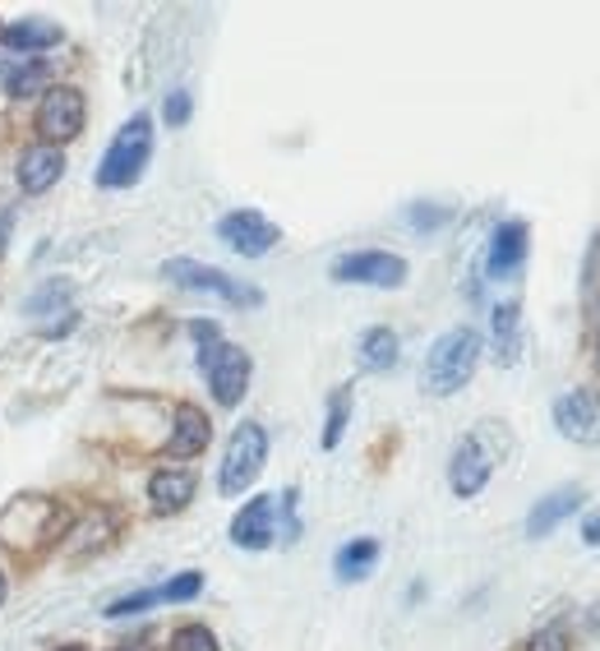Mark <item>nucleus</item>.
<instances>
[{"instance_id": "19", "label": "nucleus", "mask_w": 600, "mask_h": 651, "mask_svg": "<svg viewBox=\"0 0 600 651\" xmlns=\"http://www.w3.org/2000/svg\"><path fill=\"white\" fill-rule=\"evenodd\" d=\"M356 356H361V365H365V369H374V375H384V369H393V365H397V333H393V328H384V324L365 328V333H361V347H356Z\"/></svg>"}, {"instance_id": "17", "label": "nucleus", "mask_w": 600, "mask_h": 651, "mask_svg": "<svg viewBox=\"0 0 600 651\" xmlns=\"http://www.w3.org/2000/svg\"><path fill=\"white\" fill-rule=\"evenodd\" d=\"M522 259H527V223H518V217H513V223H499L494 236H490V259H485L490 277L518 273Z\"/></svg>"}, {"instance_id": "18", "label": "nucleus", "mask_w": 600, "mask_h": 651, "mask_svg": "<svg viewBox=\"0 0 600 651\" xmlns=\"http://www.w3.org/2000/svg\"><path fill=\"white\" fill-rule=\"evenodd\" d=\"M60 38V23H51V19H19V23H10V28H0V42H6L10 51H47V47H56Z\"/></svg>"}, {"instance_id": "1", "label": "nucleus", "mask_w": 600, "mask_h": 651, "mask_svg": "<svg viewBox=\"0 0 600 651\" xmlns=\"http://www.w3.org/2000/svg\"><path fill=\"white\" fill-rule=\"evenodd\" d=\"M476 365H481V333L458 324V328L434 337V347L425 356V369H421V388L430 397H453V393H462L471 384Z\"/></svg>"}, {"instance_id": "34", "label": "nucleus", "mask_w": 600, "mask_h": 651, "mask_svg": "<svg viewBox=\"0 0 600 651\" xmlns=\"http://www.w3.org/2000/svg\"><path fill=\"white\" fill-rule=\"evenodd\" d=\"M116 651H153V638H135V642H125V647H116Z\"/></svg>"}, {"instance_id": "23", "label": "nucleus", "mask_w": 600, "mask_h": 651, "mask_svg": "<svg viewBox=\"0 0 600 651\" xmlns=\"http://www.w3.org/2000/svg\"><path fill=\"white\" fill-rule=\"evenodd\" d=\"M346 421H352V384L333 388L328 397V421H324V448H337L342 434H346Z\"/></svg>"}, {"instance_id": "30", "label": "nucleus", "mask_w": 600, "mask_h": 651, "mask_svg": "<svg viewBox=\"0 0 600 651\" xmlns=\"http://www.w3.org/2000/svg\"><path fill=\"white\" fill-rule=\"evenodd\" d=\"M189 111H195V102H189V92H185V88H171V92H167V102H163L167 126H185Z\"/></svg>"}, {"instance_id": "35", "label": "nucleus", "mask_w": 600, "mask_h": 651, "mask_svg": "<svg viewBox=\"0 0 600 651\" xmlns=\"http://www.w3.org/2000/svg\"><path fill=\"white\" fill-rule=\"evenodd\" d=\"M6 592H10V586H6V573H0V605H6Z\"/></svg>"}, {"instance_id": "33", "label": "nucleus", "mask_w": 600, "mask_h": 651, "mask_svg": "<svg viewBox=\"0 0 600 651\" xmlns=\"http://www.w3.org/2000/svg\"><path fill=\"white\" fill-rule=\"evenodd\" d=\"M10 227H14V208L0 213V255H6V245H10Z\"/></svg>"}, {"instance_id": "26", "label": "nucleus", "mask_w": 600, "mask_h": 651, "mask_svg": "<svg viewBox=\"0 0 600 651\" xmlns=\"http://www.w3.org/2000/svg\"><path fill=\"white\" fill-rule=\"evenodd\" d=\"M157 592H163V601H195L204 592V578L199 573H180L167 586H157Z\"/></svg>"}, {"instance_id": "11", "label": "nucleus", "mask_w": 600, "mask_h": 651, "mask_svg": "<svg viewBox=\"0 0 600 651\" xmlns=\"http://www.w3.org/2000/svg\"><path fill=\"white\" fill-rule=\"evenodd\" d=\"M554 425L563 440L573 444H596L600 440V397L587 388H573L554 402Z\"/></svg>"}, {"instance_id": "22", "label": "nucleus", "mask_w": 600, "mask_h": 651, "mask_svg": "<svg viewBox=\"0 0 600 651\" xmlns=\"http://www.w3.org/2000/svg\"><path fill=\"white\" fill-rule=\"evenodd\" d=\"M38 88H51V66L38 56V60H23V66H14L6 75V92L10 98H33Z\"/></svg>"}, {"instance_id": "5", "label": "nucleus", "mask_w": 600, "mask_h": 651, "mask_svg": "<svg viewBox=\"0 0 600 651\" xmlns=\"http://www.w3.org/2000/svg\"><path fill=\"white\" fill-rule=\"evenodd\" d=\"M494 462H499L494 430L462 434L458 448H453V462H449V485H453L458 500H476V494L490 485V476H494Z\"/></svg>"}, {"instance_id": "21", "label": "nucleus", "mask_w": 600, "mask_h": 651, "mask_svg": "<svg viewBox=\"0 0 600 651\" xmlns=\"http://www.w3.org/2000/svg\"><path fill=\"white\" fill-rule=\"evenodd\" d=\"M518 333H522V305L518 300L494 305V356H499V365L518 361Z\"/></svg>"}, {"instance_id": "13", "label": "nucleus", "mask_w": 600, "mask_h": 651, "mask_svg": "<svg viewBox=\"0 0 600 651\" xmlns=\"http://www.w3.org/2000/svg\"><path fill=\"white\" fill-rule=\"evenodd\" d=\"M195 490H199V481H195V472H189V467H157L148 476V509L157 517H171V513L189 509Z\"/></svg>"}, {"instance_id": "36", "label": "nucleus", "mask_w": 600, "mask_h": 651, "mask_svg": "<svg viewBox=\"0 0 600 651\" xmlns=\"http://www.w3.org/2000/svg\"><path fill=\"white\" fill-rule=\"evenodd\" d=\"M596 369H600V337H596Z\"/></svg>"}, {"instance_id": "15", "label": "nucleus", "mask_w": 600, "mask_h": 651, "mask_svg": "<svg viewBox=\"0 0 600 651\" xmlns=\"http://www.w3.org/2000/svg\"><path fill=\"white\" fill-rule=\"evenodd\" d=\"M213 440V425L199 407H189V402H180L176 407V421H171V440H167V457H199Z\"/></svg>"}, {"instance_id": "20", "label": "nucleus", "mask_w": 600, "mask_h": 651, "mask_svg": "<svg viewBox=\"0 0 600 651\" xmlns=\"http://www.w3.org/2000/svg\"><path fill=\"white\" fill-rule=\"evenodd\" d=\"M374 564H378V541H370V536L346 541V545L337 550V560H333L337 582H361V578H370Z\"/></svg>"}, {"instance_id": "7", "label": "nucleus", "mask_w": 600, "mask_h": 651, "mask_svg": "<svg viewBox=\"0 0 600 651\" xmlns=\"http://www.w3.org/2000/svg\"><path fill=\"white\" fill-rule=\"evenodd\" d=\"M83 116H88L83 92L75 83H51L47 98L38 102V135H42V144L60 148V144L79 139L83 135Z\"/></svg>"}, {"instance_id": "4", "label": "nucleus", "mask_w": 600, "mask_h": 651, "mask_svg": "<svg viewBox=\"0 0 600 651\" xmlns=\"http://www.w3.org/2000/svg\"><path fill=\"white\" fill-rule=\"evenodd\" d=\"M268 462V430L259 421H240L227 440V453H223V467H217V490L223 494H245L249 485L259 481Z\"/></svg>"}, {"instance_id": "32", "label": "nucleus", "mask_w": 600, "mask_h": 651, "mask_svg": "<svg viewBox=\"0 0 600 651\" xmlns=\"http://www.w3.org/2000/svg\"><path fill=\"white\" fill-rule=\"evenodd\" d=\"M582 541H587V545H600V509L582 517Z\"/></svg>"}, {"instance_id": "37", "label": "nucleus", "mask_w": 600, "mask_h": 651, "mask_svg": "<svg viewBox=\"0 0 600 651\" xmlns=\"http://www.w3.org/2000/svg\"><path fill=\"white\" fill-rule=\"evenodd\" d=\"M56 651H83V647H56Z\"/></svg>"}, {"instance_id": "8", "label": "nucleus", "mask_w": 600, "mask_h": 651, "mask_svg": "<svg viewBox=\"0 0 600 651\" xmlns=\"http://www.w3.org/2000/svg\"><path fill=\"white\" fill-rule=\"evenodd\" d=\"M333 283L397 292L406 283V259L402 255H388V250H352V255L333 259Z\"/></svg>"}, {"instance_id": "28", "label": "nucleus", "mask_w": 600, "mask_h": 651, "mask_svg": "<svg viewBox=\"0 0 600 651\" xmlns=\"http://www.w3.org/2000/svg\"><path fill=\"white\" fill-rule=\"evenodd\" d=\"M527 651H568V633H563V624L535 629V633L527 638Z\"/></svg>"}, {"instance_id": "12", "label": "nucleus", "mask_w": 600, "mask_h": 651, "mask_svg": "<svg viewBox=\"0 0 600 651\" xmlns=\"http://www.w3.org/2000/svg\"><path fill=\"white\" fill-rule=\"evenodd\" d=\"M277 536V500L273 494H255L236 517H232V545L240 550H268Z\"/></svg>"}, {"instance_id": "27", "label": "nucleus", "mask_w": 600, "mask_h": 651, "mask_svg": "<svg viewBox=\"0 0 600 651\" xmlns=\"http://www.w3.org/2000/svg\"><path fill=\"white\" fill-rule=\"evenodd\" d=\"M406 223H412L416 231H434L449 223V208H434V204H412L406 208Z\"/></svg>"}, {"instance_id": "3", "label": "nucleus", "mask_w": 600, "mask_h": 651, "mask_svg": "<svg viewBox=\"0 0 600 651\" xmlns=\"http://www.w3.org/2000/svg\"><path fill=\"white\" fill-rule=\"evenodd\" d=\"M148 158H153V120H148V111H135L107 144L102 162H98V185L102 190H130L144 176Z\"/></svg>"}, {"instance_id": "2", "label": "nucleus", "mask_w": 600, "mask_h": 651, "mask_svg": "<svg viewBox=\"0 0 600 651\" xmlns=\"http://www.w3.org/2000/svg\"><path fill=\"white\" fill-rule=\"evenodd\" d=\"M66 532H70V513L56 500H47V494H19V500L6 504V513H0V541L19 554L47 550Z\"/></svg>"}, {"instance_id": "14", "label": "nucleus", "mask_w": 600, "mask_h": 651, "mask_svg": "<svg viewBox=\"0 0 600 651\" xmlns=\"http://www.w3.org/2000/svg\"><path fill=\"white\" fill-rule=\"evenodd\" d=\"M66 176V152L51 144H33L19 152V190L23 195H47L51 185Z\"/></svg>"}, {"instance_id": "31", "label": "nucleus", "mask_w": 600, "mask_h": 651, "mask_svg": "<svg viewBox=\"0 0 600 651\" xmlns=\"http://www.w3.org/2000/svg\"><path fill=\"white\" fill-rule=\"evenodd\" d=\"M296 500H301V490H282V517H287V522H282V526H287V532H282V536H287V541H296V536H301V517H296Z\"/></svg>"}, {"instance_id": "6", "label": "nucleus", "mask_w": 600, "mask_h": 651, "mask_svg": "<svg viewBox=\"0 0 600 651\" xmlns=\"http://www.w3.org/2000/svg\"><path fill=\"white\" fill-rule=\"evenodd\" d=\"M163 273H167V283H176L185 292H208V296H223L232 305H264V292L259 287L236 283V277H227L223 268L199 264V259H167Z\"/></svg>"}, {"instance_id": "24", "label": "nucleus", "mask_w": 600, "mask_h": 651, "mask_svg": "<svg viewBox=\"0 0 600 651\" xmlns=\"http://www.w3.org/2000/svg\"><path fill=\"white\" fill-rule=\"evenodd\" d=\"M167 651H223V647H217V638L204 624H180L171 633V647Z\"/></svg>"}, {"instance_id": "16", "label": "nucleus", "mask_w": 600, "mask_h": 651, "mask_svg": "<svg viewBox=\"0 0 600 651\" xmlns=\"http://www.w3.org/2000/svg\"><path fill=\"white\" fill-rule=\"evenodd\" d=\"M582 500H587V494H582L578 485H563V490L545 494V500H541V504H535V509L527 513V536H531V541L550 536V532H554V526H559L563 517H573V513L582 509Z\"/></svg>"}, {"instance_id": "10", "label": "nucleus", "mask_w": 600, "mask_h": 651, "mask_svg": "<svg viewBox=\"0 0 600 651\" xmlns=\"http://www.w3.org/2000/svg\"><path fill=\"white\" fill-rule=\"evenodd\" d=\"M217 240H223L227 250L240 255V259H259V255H268L273 245L282 240V231H277V223H268L264 213L236 208V213H227L223 223H217Z\"/></svg>"}, {"instance_id": "25", "label": "nucleus", "mask_w": 600, "mask_h": 651, "mask_svg": "<svg viewBox=\"0 0 600 651\" xmlns=\"http://www.w3.org/2000/svg\"><path fill=\"white\" fill-rule=\"evenodd\" d=\"M157 601H163V592H157V586H148V592H135V596H120V601H111V605H107V619H125V614H144V610H153Z\"/></svg>"}, {"instance_id": "29", "label": "nucleus", "mask_w": 600, "mask_h": 651, "mask_svg": "<svg viewBox=\"0 0 600 651\" xmlns=\"http://www.w3.org/2000/svg\"><path fill=\"white\" fill-rule=\"evenodd\" d=\"M70 300V283H47L33 300H28V315H47V305H66Z\"/></svg>"}, {"instance_id": "9", "label": "nucleus", "mask_w": 600, "mask_h": 651, "mask_svg": "<svg viewBox=\"0 0 600 651\" xmlns=\"http://www.w3.org/2000/svg\"><path fill=\"white\" fill-rule=\"evenodd\" d=\"M199 369L208 375V393L217 407H240V397L249 388V352L236 347V343H217L208 361H199Z\"/></svg>"}]
</instances>
